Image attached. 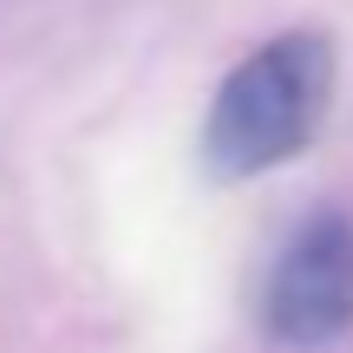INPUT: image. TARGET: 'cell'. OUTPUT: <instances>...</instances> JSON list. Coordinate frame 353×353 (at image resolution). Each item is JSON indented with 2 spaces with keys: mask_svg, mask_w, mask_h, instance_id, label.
<instances>
[{
  "mask_svg": "<svg viewBox=\"0 0 353 353\" xmlns=\"http://www.w3.org/2000/svg\"><path fill=\"white\" fill-rule=\"evenodd\" d=\"M334 39L321 26H288L262 39L249 59L229 65L203 118V164L223 183L262 176L314 144L321 118L334 105Z\"/></svg>",
  "mask_w": 353,
  "mask_h": 353,
  "instance_id": "cell-1",
  "label": "cell"
},
{
  "mask_svg": "<svg viewBox=\"0 0 353 353\" xmlns=\"http://www.w3.org/2000/svg\"><path fill=\"white\" fill-rule=\"evenodd\" d=\"M262 327L281 347H334L353 334V216L314 210L262 275Z\"/></svg>",
  "mask_w": 353,
  "mask_h": 353,
  "instance_id": "cell-2",
  "label": "cell"
}]
</instances>
